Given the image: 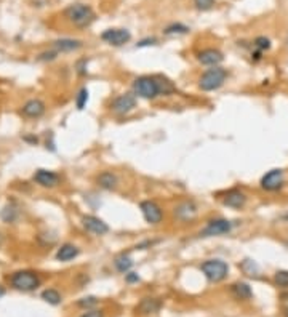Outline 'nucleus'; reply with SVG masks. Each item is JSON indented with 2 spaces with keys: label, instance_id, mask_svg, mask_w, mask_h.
<instances>
[{
  "label": "nucleus",
  "instance_id": "obj_1",
  "mask_svg": "<svg viewBox=\"0 0 288 317\" xmlns=\"http://www.w3.org/2000/svg\"><path fill=\"white\" fill-rule=\"evenodd\" d=\"M64 15H66V18L74 26H77V28H88L96 18L92 6H88L85 3L69 5L66 8V11H64Z\"/></svg>",
  "mask_w": 288,
  "mask_h": 317
},
{
  "label": "nucleus",
  "instance_id": "obj_2",
  "mask_svg": "<svg viewBox=\"0 0 288 317\" xmlns=\"http://www.w3.org/2000/svg\"><path fill=\"white\" fill-rule=\"evenodd\" d=\"M226 77H227L226 69H223L220 66L211 68L202 74L200 80H198V88H200L202 92H215V90L221 88L224 85Z\"/></svg>",
  "mask_w": 288,
  "mask_h": 317
},
{
  "label": "nucleus",
  "instance_id": "obj_3",
  "mask_svg": "<svg viewBox=\"0 0 288 317\" xmlns=\"http://www.w3.org/2000/svg\"><path fill=\"white\" fill-rule=\"evenodd\" d=\"M133 90L139 98L143 100H154L160 96L159 83L156 75H141L133 82Z\"/></svg>",
  "mask_w": 288,
  "mask_h": 317
},
{
  "label": "nucleus",
  "instance_id": "obj_4",
  "mask_svg": "<svg viewBox=\"0 0 288 317\" xmlns=\"http://www.w3.org/2000/svg\"><path fill=\"white\" fill-rule=\"evenodd\" d=\"M200 271L210 282H221L227 277L229 266L223 260H207L202 263Z\"/></svg>",
  "mask_w": 288,
  "mask_h": 317
},
{
  "label": "nucleus",
  "instance_id": "obj_5",
  "mask_svg": "<svg viewBox=\"0 0 288 317\" xmlns=\"http://www.w3.org/2000/svg\"><path fill=\"white\" fill-rule=\"evenodd\" d=\"M11 285L21 292H32L40 285L38 276L32 271H18L11 276Z\"/></svg>",
  "mask_w": 288,
  "mask_h": 317
},
{
  "label": "nucleus",
  "instance_id": "obj_6",
  "mask_svg": "<svg viewBox=\"0 0 288 317\" xmlns=\"http://www.w3.org/2000/svg\"><path fill=\"white\" fill-rule=\"evenodd\" d=\"M261 187L267 192H275L284 187L285 184V175L284 170L280 168H274V170H269L264 176L261 178Z\"/></svg>",
  "mask_w": 288,
  "mask_h": 317
},
{
  "label": "nucleus",
  "instance_id": "obj_7",
  "mask_svg": "<svg viewBox=\"0 0 288 317\" xmlns=\"http://www.w3.org/2000/svg\"><path fill=\"white\" fill-rule=\"evenodd\" d=\"M232 231V223L229 219L224 218H216V219H210L207 226L200 231L202 237H215V236H223V234H229Z\"/></svg>",
  "mask_w": 288,
  "mask_h": 317
},
{
  "label": "nucleus",
  "instance_id": "obj_8",
  "mask_svg": "<svg viewBox=\"0 0 288 317\" xmlns=\"http://www.w3.org/2000/svg\"><path fill=\"white\" fill-rule=\"evenodd\" d=\"M101 38L104 40L106 43L112 45V47H122V45H125L131 40V34L130 31L127 29H107L101 34Z\"/></svg>",
  "mask_w": 288,
  "mask_h": 317
},
{
  "label": "nucleus",
  "instance_id": "obj_9",
  "mask_svg": "<svg viewBox=\"0 0 288 317\" xmlns=\"http://www.w3.org/2000/svg\"><path fill=\"white\" fill-rule=\"evenodd\" d=\"M139 209H141V213H143L144 219L149 224H159L163 219L162 209H160L154 200H144V202H141Z\"/></svg>",
  "mask_w": 288,
  "mask_h": 317
},
{
  "label": "nucleus",
  "instance_id": "obj_10",
  "mask_svg": "<svg viewBox=\"0 0 288 317\" xmlns=\"http://www.w3.org/2000/svg\"><path fill=\"white\" fill-rule=\"evenodd\" d=\"M134 106H136V96L131 93L120 95L117 98H114L111 103V109L115 114H120V115L130 112L131 109H134Z\"/></svg>",
  "mask_w": 288,
  "mask_h": 317
},
{
  "label": "nucleus",
  "instance_id": "obj_11",
  "mask_svg": "<svg viewBox=\"0 0 288 317\" xmlns=\"http://www.w3.org/2000/svg\"><path fill=\"white\" fill-rule=\"evenodd\" d=\"M82 224L88 232H92L95 236H104L109 232V226L102 221L101 218L93 216V215H87L82 218Z\"/></svg>",
  "mask_w": 288,
  "mask_h": 317
},
{
  "label": "nucleus",
  "instance_id": "obj_12",
  "mask_svg": "<svg viewBox=\"0 0 288 317\" xmlns=\"http://www.w3.org/2000/svg\"><path fill=\"white\" fill-rule=\"evenodd\" d=\"M221 202L226 207H229V209L239 210L247 204V196L239 189H229V191H226L223 194Z\"/></svg>",
  "mask_w": 288,
  "mask_h": 317
},
{
  "label": "nucleus",
  "instance_id": "obj_13",
  "mask_svg": "<svg viewBox=\"0 0 288 317\" xmlns=\"http://www.w3.org/2000/svg\"><path fill=\"white\" fill-rule=\"evenodd\" d=\"M197 60L203 66H211V68H216L218 64H221L224 56L220 50L216 48H207V50H202L200 53L197 55Z\"/></svg>",
  "mask_w": 288,
  "mask_h": 317
},
{
  "label": "nucleus",
  "instance_id": "obj_14",
  "mask_svg": "<svg viewBox=\"0 0 288 317\" xmlns=\"http://www.w3.org/2000/svg\"><path fill=\"white\" fill-rule=\"evenodd\" d=\"M34 179L35 183H38L43 187H55L60 184V175H56L51 170H43V168L34 173Z\"/></svg>",
  "mask_w": 288,
  "mask_h": 317
},
{
  "label": "nucleus",
  "instance_id": "obj_15",
  "mask_svg": "<svg viewBox=\"0 0 288 317\" xmlns=\"http://www.w3.org/2000/svg\"><path fill=\"white\" fill-rule=\"evenodd\" d=\"M43 112H45V105L40 100H29L23 106V114L29 119L40 117V115H43Z\"/></svg>",
  "mask_w": 288,
  "mask_h": 317
},
{
  "label": "nucleus",
  "instance_id": "obj_16",
  "mask_svg": "<svg viewBox=\"0 0 288 317\" xmlns=\"http://www.w3.org/2000/svg\"><path fill=\"white\" fill-rule=\"evenodd\" d=\"M197 213V207L192 202H181L176 209H175V216L179 221H189L195 216Z\"/></svg>",
  "mask_w": 288,
  "mask_h": 317
},
{
  "label": "nucleus",
  "instance_id": "obj_17",
  "mask_svg": "<svg viewBox=\"0 0 288 317\" xmlns=\"http://www.w3.org/2000/svg\"><path fill=\"white\" fill-rule=\"evenodd\" d=\"M96 183H98V186L101 187V189L112 191L117 187L119 178H117V175L112 173V172H102L98 175V178H96Z\"/></svg>",
  "mask_w": 288,
  "mask_h": 317
},
{
  "label": "nucleus",
  "instance_id": "obj_18",
  "mask_svg": "<svg viewBox=\"0 0 288 317\" xmlns=\"http://www.w3.org/2000/svg\"><path fill=\"white\" fill-rule=\"evenodd\" d=\"M160 308H162V303H160L157 298H143L139 301V305L136 306V311L139 314H156L160 311Z\"/></svg>",
  "mask_w": 288,
  "mask_h": 317
},
{
  "label": "nucleus",
  "instance_id": "obj_19",
  "mask_svg": "<svg viewBox=\"0 0 288 317\" xmlns=\"http://www.w3.org/2000/svg\"><path fill=\"white\" fill-rule=\"evenodd\" d=\"M79 253H80V250L77 248L75 245L64 244L56 251V260L58 261H70V260H74L75 256H79Z\"/></svg>",
  "mask_w": 288,
  "mask_h": 317
},
{
  "label": "nucleus",
  "instance_id": "obj_20",
  "mask_svg": "<svg viewBox=\"0 0 288 317\" xmlns=\"http://www.w3.org/2000/svg\"><path fill=\"white\" fill-rule=\"evenodd\" d=\"M230 292L235 296L237 300H250L253 296L252 288L245 282H235L230 285Z\"/></svg>",
  "mask_w": 288,
  "mask_h": 317
},
{
  "label": "nucleus",
  "instance_id": "obj_21",
  "mask_svg": "<svg viewBox=\"0 0 288 317\" xmlns=\"http://www.w3.org/2000/svg\"><path fill=\"white\" fill-rule=\"evenodd\" d=\"M53 47L58 51H74L82 47V42L74 40V38H61V40L53 42Z\"/></svg>",
  "mask_w": 288,
  "mask_h": 317
},
{
  "label": "nucleus",
  "instance_id": "obj_22",
  "mask_svg": "<svg viewBox=\"0 0 288 317\" xmlns=\"http://www.w3.org/2000/svg\"><path fill=\"white\" fill-rule=\"evenodd\" d=\"M114 266H115V269L119 271V273L127 274L128 271L131 269L133 261H131V258L128 256V255L122 253V255H119V256H115V260H114Z\"/></svg>",
  "mask_w": 288,
  "mask_h": 317
},
{
  "label": "nucleus",
  "instance_id": "obj_23",
  "mask_svg": "<svg viewBox=\"0 0 288 317\" xmlns=\"http://www.w3.org/2000/svg\"><path fill=\"white\" fill-rule=\"evenodd\" d=\"M156 77H157V83H159L160 95L168 96V95H173V93L176 92L175 83H173L170 79H166V77H163V75H156Z\"/></svg>",
  "mask_w": 288,
  "mask_h": 317
},
{
  "label": "nucleus",
  "instance_id": "obj_24",
  "mask_svg": "<svg viewBox=\"0 0 288 317\" xmlns=\"http://www.w3.org/2000/svg\"><path fill=\"white\" fill-rule=\"evenodd\" d=\"M42 300L50 303V305L56 306V305H60V303H61V295L53 288H47V290H43V292H42Z\"/></svg>",
  "mask_w": 288,
  "mask_h": 317
},
{
  "label": "nucleus",
  "instance_id": "obj_25",
  "mask_svg": "<svg viewBox=\"0 0 288 317\" xmlns=\"http://www.w3.org/2000/svg\"><path fill=\"white\" fill-rule=\"evenodd\" d=\"M274 282H275V285L280 288H288V271L279 269L277 273L274 274Z\"/></svg>",
  "mask_w": 288,
  "mask_h": 317
},
{
  "label": "nucleus",
  "instance_id": "obj_26",
  "mask_svg": "<svg viewBox=\"0 0 288 317\" xmlns=\"http://www.w3.org/2000/svg\"><path fill=\"white\" fill-rule=\"evenodd\" d=\"M240 269H242L247 276H250V277H253V276L256 277V276H258V266H256V263H255L253 260H245V261H242Z\"/></svg>",
  "mask_w": 288,
  "mask_h": 317
},
{
  "label": "nucleus",
  "instance_id": "obj_27",
  "mask_svg": "<svg viewBox=\"0 0 288 317\" xmlns=\"http://www.w3.org/2000/svg\"><path fill=\"white\" fill-rule=\"evenodd\" d=\"M87 101H88V90L83 87V88L79 90V93H77V96H75V106H77V109H79V111H82V109L87 106Z\"/></svg>",
  "mask_w": 288,
  "mask_h": 317
},
{
  "label": "nucleus",
  "instance_id": "obj_28",
  "mask_svg": "<svg viewBox=\"0 0 288 317\" xmlns=\"http://www.w3.org/2000/svg\"><path fill=\"white\" fill-rule=\"evenodd\" d=\"M189 32V28L188 26H184V24H170L168 28L165 29V34H168V35H175V34H188Z\"/></svg>",
  "mask_w": 288,
  "mask_h": 317
},
{
  "label": "nucleus",
  "instance_id": "obj_29",
  "mask_svg": "<svg viewBox=\"0 0 288 317\" xmlns=\"http://www.w3.org/2000/svg\"><path fill=\"white\" fill-rule=\"evenodd\" d=\"M255 47L258 48V51H266L271 48V40L266 37H256L255 38Z\"/></svg>",
  "mask_w": 288,
  "mask_h": 317
},
{
  "label": "nucleus",
  "instance_id": "obj_30",
  "mask_svg": "<svg viewBox=\"0 0 288 317\" xmlns=\"http://www.w3.org/2000/svg\"><path fill=\"white\" fill-rule=\"evenodd\" d=\"M194 3L198 10L207 11V10H211L215 6V0H194Z\"/></svg>",
  "mask_w": 288,
  "mask_h": 317
},
{
  "label": "nucleus",
  "instance_id": "obj_31",
  "mask_svg": "<svg viewBox=\"0 0 288 317\" xmlns=\"http://www.w3.org/2000/svg\"><path fill=\"white\" fill-rule=\"evenodd\" d=\"M15 218H16V210H15V209H11V207H6V209L2 211V219H3V221L11 223Z\"/></svg>",
  "mask_w": 288,
  "mask_h": 317
},
{
  "label": "nucleus",
  "instance_id": "obj_32",
  "mask_svg": "<svg viewBox=\"0 0 288 317\" xmlns=\"http://www.w3.org/2000/svg\"><path fill=\"white\" fill-rule=\"evenodd\" d=\"M96 303H98V300H96L95 296H87V298H82L77 305H79L80 308H92L96 305Z\"/></svg>",
  "mask_w": 288,
  "mask_h": 317
},
{
  "label": "nucleus",
  "instance_id": "obj_33",
  "mask_svg": "<svg viewBox=\"0 0 288 317\" xmlns=\"http://www.w3.org/2000/svg\"><path fill=\"white\" fill-rule=\"evenodd\" d=\"M125 281L128 283H134V282H139V276L136 273H127L125 274Z\"/></svg>",
  "mask_w": 288,
  "mask_h": 317
},
{
  "label": "nucleus",
  "instance_id": "obj_34",
  "mask_svg": "<svg viewBox=\"0 0 288 317\" xmlns=\"http://www.w3.org/2000/svg\"><path fill=\"white\" fill-rule=\"evenodd\" d=\"M82 317H104V314H102V311H98V309H92V311L85 313Z\"/></svg>",
  "mask_w": 288,
  "mask_h": 317
},
{
  "label": "nucleus",
  "instance_id": "obj_35",
  "mask_svg": "<svg viewBox=\"0 0 288 317\" xmlns=\"http://www.w3.org/2000/svg\"><path fill=\"white\" fill-rule=\"evenodd\" d=\"M157 43V38H146V40H141L136 47H146V45H156Z\"/></svg>",
  "mask_w": 288,
  "mask_h": 317
},
{
  "label": "nucleus",
  "instance_id": "obj_36",
  "mask_svg": "<svg viewBox=\"0 0 288 317\" xmlns=\"http://www.w3.org/2000/svg\"><path fill=\"white\" fill-rule=\"evenodd\" d=\"M3 295H5V288H3L2 285H0V298H2Z\"/></svg>",
  "mask_w": 288,
  "mask_h": 317
},
{
  "label": "nucleus",
  "instance_id": "obj_37",
  "mask_svg": "<svg viewBox=\"0 0 288 317\" xmlns=\"http://www.w3.org/2000/svg\"><path fill=\"white\" fill-rule=\"evenodd\" d=\"M282 219H284V221H288V213L287 215H282Z\"/></svg>",
  "mask_w": 288,
  "mask_h": 317
},
{
  "label": "nucleus",
  "instance_id": "obj_38",
  "mask_svg": "<svg viewBox=\"0 0 288 317\" xmlns=\"http://www.w3.org/2000/svg\"><path fill=\"white\" fill-rule=\"evenodd\" d=\"M284 316H285V317H288V306L284 309Z\"/></svg>",
  "mask_w": 288,
  "mask_h": 317
}]
</instances>
